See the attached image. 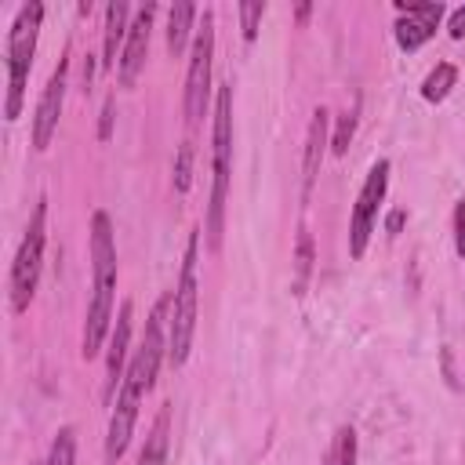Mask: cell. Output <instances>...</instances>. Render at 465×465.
<instances>
[{"mask_svg":"<svg viewBox=\"0 0 465 465\" xmlns=\"http://www.w3.org/2000/svg\"><path fill=\"white\" fill-rule=\"evenodd\" d=\"M196 262H200V229H193L189 240H185L182 272H178V283L171 291V320H167V360H171V367H182L189 360L193 334H196V309H200Z\"/></svg>","mask_w":465,"mask_h":465,"instance_id":"obj_3","label":"cell"},{"mask_svg":"<svg viewBox=\"0 0 465 465\" xmlns=\"http://www.w3.org/2000/svg\"><path fill=\"white\" fill-rule=\"evenodd\" d=\"M389 171L392 163L381 156L371 163L363 185H360V196H356V207H352V218H349V254L352 258H363L367 254V243H371V232L378 225V207L389 193Z\"/></svg>","mask_w":465,"mask_h":465,"instance_id":"obj_7","label":"cell"},{"mask_svg":"<svg viewBox=\"0 0 465 465\" xmlns=\"http://www.w3.org/2000/svg\"><path fill=\"white\" fill-rule=\"evenodd\" d=\"M171 182H174V193H182V196L189 193V185H193V142H182V145H178Z\"/></svg>","mask_w":465,"mask_h":465,"instance_id":"obj_22","label":"cell"},{"mask_svg":"<svg viewBox=\"0 0 465 465\" xmlns=\"http://www.w3.org/2000/svg\"><path fill=\"white\" fill-rule=\"evenodd\" d=\"M44 465H76V429H73V425H62V429L54 432Z\"/></svg>","mask_w":465,"mask_h":465,"instance_id":"obj_18","label":"cell"},{"mask_svg":"<svg viewBox=\"0 0 465 465\" xmlns=\"http://www.w3.org/2000/svg\"><path fill=\"white\" fill-rule=\"evenodd\" d=\"M454 84H458V65H454V62H436V65L429 69V76L421 80V98H425L429 105H436V102H443V98L450 94Z\"/></svg>","mask_w":465,"mask_h":465,"instance_id":"obj_17","label":"cell"},{"mask_svg":"<svg viewBox=\"0 0 465 465\" xmlns=\"http://www.w3.org/2000/svg\"><path fill=\"white\" fill-rule=\"evenodd\" d=\"M44 243H47V200H40L29 214V225H25V236L15 251V262H11V280H7V291H11V309L15 312H25L33 294H36V283H40V269H44Z\"/></svg>","mask_w":465,"mask_h":465,"instance_id":"obj_5","label":"cell"},{"mask_svg":"<svg viewBox=\"0 0 465 465\" xmlns=\"http://www.w3.org/2000/svg\"><path fill=\"white\" fill-rule=\"evenodd\" d=\"M352 134H356V109H341L338 113V124H334V134H331V153L334 156H345Z\"/></svg>","mask_w":465,"mask_h":465,"instance_id":"obj_21","label":"cell"},{"mask_svg":"<svg viewBox=\"0 0 465 465\" xmlns=\"http://www.w3.org/2000/svg\"><path fill=\"white\" fill-rule=\"evenodd\" d=\"M153 18H156V4H145L134 11L131 18V29H127V40H124V51H120V62H116V76H120V87H134L142 69H145V54H149V33H153Z\"/></svg>","mask_w":465,"mask_h":465,"instance_id":"obj_11","label":"cell"},{"mask_svg":"<svg viewBox=\"0 0 465 465\" xmlns=\"http://www.w3.org/2000/svg\"><path fill=\"white\" fill-rule=\"evenodd\" d=\"M327 124H331V113H327L323 105H316V109H312V120H309V131H305V156H302V200H305V203H309V196H312V185H316L323 153H327V145H331Z\"/></svg>","mask_w":465,"mask_h":465,"instance_id":"obj_13","label":"cell"},{"mask_svg":"<svg viewBox=\"0 0 465 465\" xmlns=\"http://www.w3.org/2000/svg\"><path fill=\"white\" fill-rule=\"evenodd\" d=\"M65 87H69V58H58L40 102H36V113H33V149L36 153H47L54 131H58V116H62V105H65Z\"/></svg>","mask_w":465,"mask_h":465,"instance_id":"obj_9","label":"cell"},{"mask_svg":"<svg viewBox=\"0 0 465 465\" xmlns=\"http://www.w3.org/2000/svg\"><path fill=\"white\" fill-rule=\"evenodd\" d=\"M294 262H298V287H302L305 276H309V265H312V236L305 229L298 232V258Z\"/></svg>","mask_w":465,"mask_h":465,"instance_id":"obj_23","label":"cell"},{"mask_svg":"<svg viewBox=\"0 0 465 465\" xmlns=\"http://www.w3.org/2000/svg\"><path fill=\"white\" fill-rule=\"evenodd\" d=\"M127 341H131V302H120L116 323L105 341V400L113 403L124 381V360H127Z\"/></svg>","mask_w":465,"mask_h":465,"instance_id":"obj_12","label":"cell"},{"mask_svg":"<svg viewBox=\"0 0 465 465\" xmlns=\"http://www.w3.org/2000/svg\"><path fill=\"white\" fill-rule=\"evenodd\" d=\"M265 0H243V4H236V15H240V33H243V44H254V36H258V25H262V18H265Z\"/></svg>","mask_w":465,"mask_h":465,"instance_id":"obj_20","label":"cell"},{"mask_svg":"<svg viewBox=\"0 0 465 465\" xmlns=\"http://www.w3.org/2000/svg\"><path fill=\"white\" fill-rule=\"evenodd\" d=\"M447 33H450V40H465V7H458V11L450 15Z\"/></svg>","mask_w":465,"mask_h":465,"instance_id":"obj_26","label":"cell"},{"mask_svg":"<svg viewBox=\"0 0 465 465\" xmlns=\"http://www.w3.org/2000/svg\"><path fill=\"white\" fill-rule=\"evenodd\" d=\"M142 396H149V389L131 374L124 371V381H120V392L113 400V414H109V429H105V461L116 465L134 436V421H138V407H142Z\"/></svg>","mask_w":465,"mask_h":465,"instance_id":"obj_8","label":"cell"},{"mask_svg":"<svg viewBox=\"0 0 465 465\" xmlns=\"http://www.w3.org/2000/svg\"><path fill=\"white\" fill-rule=\"evenodd\" d=\"M193 22H196V4L182 0L167 11V51L178 58L189 44V33H193Z\"/></svg>","mask_w":465,"mask_h":465,"instance_id":"obj_16","label":"cell"},{"mask_svg":"<svg viewBox=\"0 0 465 465\" xmlns=\"http://www.w3.org/2000/svg\"><path fill=\"white\" fill-rule=\"evenodd\" d=\"M167 447H171V403L160 407V414L145 436V447L138 454V465H167Z\"/></svg>","mask_w":465,"mask_h":465,"instance_id":"obj_15","label":"cell"},{"mask_svg":"<svg viewBox=\"0 0 465 465\" xmlns=\"http://www.w3.org/2000/svg\"><path fill=\"white\" fill-rule=\"evenodd\" d=\"M403 222H407V211H389V218H385V229H389V236H400Z\"/></svg>","mask_w":465,"mask_h":465,"instance_id":"obj_27","label":"cell"},{"mask_svg":"<svg viewBox=\"0 0 465 465\" xmlns=\"http://www.w3.org/2000/svg\"><path fill=\"white\" fill-rule=\"evenodd\" d=\"M40 22H44V4H22L11 29H7V98H4V120L15 124L22 116L25 105V84H29V69H33V54H36V36H40Z\"/></svg>","mask_w":465,"mask_h":465,"instance_id":"obj_4","label":"cell"},{"mask_svg":"<svg viewBox=\"0 0 465 465\" xmlns=\"http://www.w3.org/2000/svg\"><path fill=\"white\" fill-rule=\"evenodd\" d=\"M127 29H131V7H127L124 0L105 4V25H102V58H98V65H102V69H113V65L120 62V51H124Z\"/></svg>","mask_w":465,"mask_h":465,"instance_id":"obj_14","label":"cell"},{"mask_svg":"<svg viewBox=\"0 0 465 465\" xmlns=\"http://www.w3.org/2000/svg\"><path fill=\"white\" fill-rule=\"evenodd\" d=\"M116 240H113V222L105 211L91 214V302L84 316V338H80V356L94 360L102 345L109 341L113 320H116Z\"/></svg>","mask_w":465,"mask_h":465,"instance_id":"obj_1","label":"cell"},{"mask_svg":"<svg viewBox=\"0 0 465 465\" xmlns=\"http://www.w3.org/2000/svg\"><path fill=\"white\" fill-rule=\"evenodd\" d=\"M323 465H356V432L349 425H341L327 447V458Z\"/></svg>","mask_w":465,"mask_h":465,"instance_id":"obj_19","label":"cell"},{"mask_svg":"<svg viewBox=\"0 0 465 465\" xmlns=\"http://www.w3.org/2000/svg\"><path fill=\"white\" fill-rule=\"evenodd\" d=\"M396 25L392 36L400 44V51H418L425 40L436 36V25L443 22V4H421V0H396Z\"/></svg>","mask_w":465,"mask_h":465,"instance_id":"obj_10","label":"cell"},{"mask_svg":"<svg viewBox=\"0 0 465 465\" xmlns=\"http://www.w3.org/2000/svg\"><path fill=\"white\" fill-rule=\"evenodd\" d=\"M454 251L465 258V200L454 203Z\"/></svg>","mask_w":465,"mask_h":465,"instance_id":"obj_25","label":"cell"},{"mask_svg":"<svg viewBox=\"0 0 465 465\" xmlns=\"http://www.w3.org/2000/svg\"><path fill=\"white\" fill-rule=\"evenodd\" d=\"M211 203H207V251H222L225 232V196L232 174V84H222L214 94V127H211Z\"/></svg>","mask_w":465,"mask_h":465,"instance_id":"obj_2","label":"cell"},{"mask_svg":"<svg viewBox=\"0 0 465 465\" xmlns=\"http://www.w3.org/2000/svg\"><path fill=\"white\" fill-rule=\"evenodd\" d=\"M211 62H214V11H203V25L193 36L189 47V69H185V91H182V109H185V124L196 127L200 116L207 113V98H211Z\"/></svg>","mask_w":465,"mask_h":465,"instance_id":"obj_6","label":"cell"},{"mask_svg":"<svg viewBox=\"0 0 465 465\" xmlns=\"http://www.w3.org/2000/svg\"><path fill=\"white\" fill-rule=\"evenodd\" d=\"M113 120H116V94H109L105 105H102V116H98V142H109V138H113Z\"/></svg>","mask_w":465,"mask_h":465,"instance_id":"obj_24","label":"cell"}]
</instances>
